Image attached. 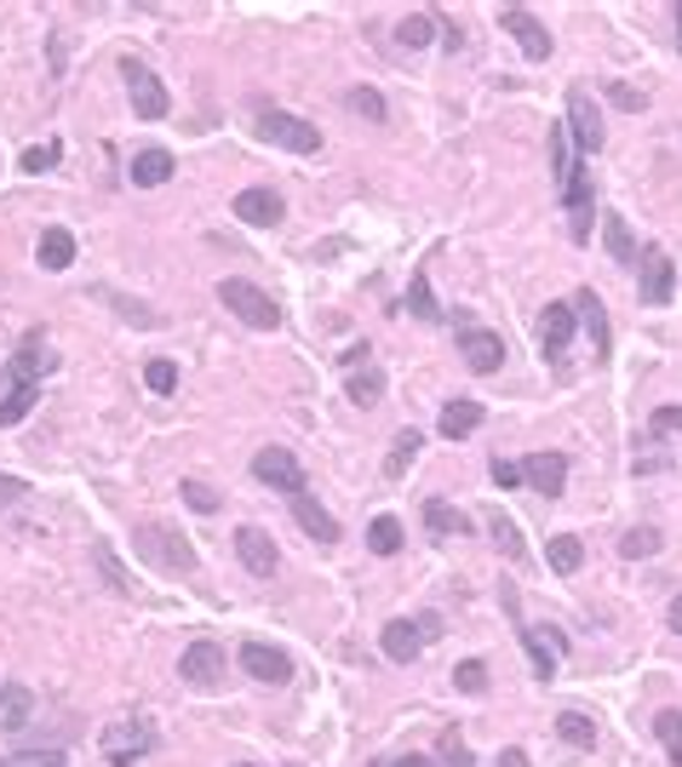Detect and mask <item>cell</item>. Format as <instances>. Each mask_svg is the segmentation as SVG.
I'll return each mask as SVG.
<instances>
[{
    "instance_id": "9a60e30c",
    "label": "cell",
    "mask_w": 682,
    "mask_h": 767,
    "mask_svg": "<svg viewBox=\"0 0 682 767\" xmlns=\"http://www.w3.org/2000/svg\"><path fill=\"white\" fill-rule=\"evenodd\" d=\"M459 355H465L470 373H499L504 339H499V332H488V327H459Z\"/></svg>"
},
{
    "instance_id": "9c48e42d",
    "label": "cell",
    "mask_w": 682,
    "mask_h": 767,
    "mask_svg": "<svg viewBox=\"0 0 682 767\" xmlns=\"http://www.w3.org/2000/svg\"><path fill=\"white\" fill-rule=\"evenodd\" d=\"M121 75H126V87H133V110L144 115V121H161L167 110H172V98H167V87L149 75L138 58H121Z\"/></svg>"
},
{
    "instance_id": "8992f818",
    "label": "cell",
    "mask_w": 682,
    "mask_h": 767,
    "mask_svg": "<svg viewBox=\"0 0 682 767\" xmlns=\"http://www.w3.org/2000/svg\"><path fill=\"white\" fill-rule=\"evenodd\" d=\"M499 30L511 35V41L522 46V58H534V64H545L550 46H557V41H550V30H545V23L527 12V7H504V12H499Z\"/></svg>"
},
{
    "instance_id": "d4e9b609",
    "label": "cell",
    "mask_w": 682,
    "mask_h": 767,
    "mask_svg": "<svg viewBox=\"0 0 682 767\" xmlns=\"http://www.w3.org/2000/svg\"><path fill=\"white\" fill-rule=\"evenodd\" d=\"M424 527H431V539H453V533H470V522L459 510H447V499H424Z\"/></svg>"
},
{
    "instance_id": "9f6ffc18",
    "label": "cell",
    "mask_w": 682,
    "mask_h": 767,
    "mask_svg": "<svg viewBox=\"0 0 682 767\" xmlns=\"http://www.w3.org/2000/svg\"><path fill=\"white\" fill-rule=\"evenodd\" d=\"M671 630H677V636H682V596H677V602H671Z\"/></svg>"
},
{
    "instance_id": "277c9868",
    "label": "cell",
    "mask_w": 682,
    "mask_h": 767,
    "mask_svg": "<svg viewBox=\"0 0 682 767\" xmlns=\"http://www.w3.org/2000/svg\"><path fill=\"white\" fill-rule=\"evenodd\" d=\"M98 745H104V762L133 767V762H144L149 751H156V728H144V722H115V728L98 733Z\"/></svg>"
},
{
    "instance_id": "7bdbcfd3",
    "label": "cell",
    "mask_w": 682,
    "mask_h": 767,
    "mask_svg": "<svg viewBox=\"0 0 682 767\" xmlns=\"http://www.w3.org/2000/svg\"><path fill=\"white\" fill-rule=\"evenodd\" d=\"M144 384H149L156 396H172V390H179V367H172V362H149V367H144Z\"/></svg>"
},
{
    "instance_id": "ba28073f",
    "label": "cell",
    "mask_w": 682,
    "mask_h": 767,
    "mask_svg": "<svg viewBox=\"0 0 682 767\" xmlns=\"http://www.w3.org/2000/svg\"><path fill=\"white\" fill-rule=\"evenodd\" d=\"M252 476L264 481V488H282L287 499H298L305 493V465L287 453V447H264L259 458H252Z\"/></svg>"
},
{
    "instance_id": "484cf974",
    "label": "cell",
    "mask_w": 682,
    "mask_h": 767,
    "mask_svg": "<svg viewBox=\"0 0 682 767\" xmlns=\"http://www.w3.org/2000/svg\"><path fill=\"white\" fill-rule=\"evenodd\" d=\"M378 396H385V373H378L373 362L350 367V401H356V407H378Z\"/></svg>"
},
{
    "instance_id": "3957f363",
    "label": "cell",
    "mask_w": 682,
    "mask_h": 767,
    "mask_svg": "<svg viewBox=\"0 0 682 767\" xmlns=\"http://www.w3.org/2000/svg\"><path fill=\"white\" fill-rule=\"evenodd\" d=\"M436 636H442V619H436V613H424V619H390L378 642H385V659H396V664H413L424 648L436 642Z\"/></svg>"
},
{
    "instance_id": "7402d4cb",
    "label": "cell",
    "mask_w": 682,
    "mask_h": 767,
    "mask_svg": "<svg viewBox=\"0 0 682 767\" xmlns=\"http://www.w3.org/2000/svg\"><path fill=\"white\" fill-rule=\"evenodd\" d=\"M35 259H41V270H69L75 264V236L69 229H41V247H35Z\"/></svg>"
},
{
    "instance_id": "bcb514c9",
    "label": "cell",
    "mask_w": 682,
    "mask_h": 767,
    "mask_svg": "<svg viewBox=\"0 0 682 767\" xmlns=\"http://www.w3.org/2000/svg\"><path fill=\"white\" fill-rule=\"evenodd\" d=\"M0 767H64L58 751H23V756H0Z\"/></svg>"
},
{
    "instance_id": "91938a15",
    "label": "cell",
    "mask_w": 682,
    "mask_h": 767,
    "mask_svg": "<svg viewBox=\"0 0 682 767\" xmlns=\"http://www.w3.org/2000/svg\"><path fill=\"white\" fill-rule=\"evenodd\" d=\"M241 767H247V762H241Z\"/></svg>"
},
{
    "instance_id": "6f0895ef",
    "label": "cell",
    "mask_w": 682,
    "mask_h": 767,
    "mask_svg": "<svg viewBox=\"0 0 682 767\" xmlns=\"http://www.w3.org/2000/svg\"><path fill=\"white\" fill-rule=\"evenodd\" d=\"M7 705H12V687H7V682H0V710H7Z\"/></svg>"
},
{
    "instance_id": "f1b7e54d",
    "label": "cell",
    "mask_w": 682,
    "mask_h": 767,
    "mask_svg": "<svg viewBox=\"0 0 682 767\" xmlns=\"http://www.w3.org/2000/svg\"><path fill=\"white\" fill-rule=\"evenodd\" d=\"M408 310H413L419 321H442V304H436L431 275H424V270H413V281H408Z\"/></svg>"
},
{
    "instance_id": "f546056e",
    "label": "cell",
    "mask_w": 682,
    "mask_h": 767,
    "mask_svg": "<svg viewBox=\"0 0 682 767\" xmlns=\"http://www.w3.org/2000/svg\"><path fill=\"white\" fill-rule=\"evenodd\" d=\"M557 733L568 739V745H579V751H596V722L586 710H562L557 716Z\"/></svg>"
},
{
    "instance_id": "db71d44e",
    "label": "cell",
    "mask_w": 682,
    "mask_h": 767,
    "mask_svg": "<svg viewBox=\"0 0 682 767\" xmlns=\"http://www.w3.org/2000/svg\"><path fill=\"white\" fill-rule=\"evenodd\" d=\"M499 767H527V756H522V751H504V756H499Z\"/></svg>"
},
{
    "instance_id": "83f0119b",
    "label": "cell",
    "mask_w": 682,
    "mask_h": 767,
    "mask_svg": "<svg viewBox=\"0 0 682 767\" xmlns=\"http://www.w3.org/2000/svg\"><path fill=\"white\" fill-rule=\"evenodd\" d=\"M12 373H18V384H41L46 373H53V350H46V344H23Z\"/></svg>"
},
{
    "instance_id": "4fadbf2b",
    "label": "cell",
    "mask_w": 682,
    "mask_h": 767,
    "mask_svg": "<svg viewBox=\"0 0 682 767\" xmlns=\"http://www.w3.org/2000/svg\"><path fill=\"white\" fill-rule=\"evenodd\" d=\"M573 327H579L573 304H545V310H539V350H545V362H562V350L573 344Z\"/></svg>"
},
{
    "instance_id": "7a4b0ae2",
    "label": "cell",
    "mask_w": 682,
    "mask_h": 767,
    "mask_svg": "<svg viewBox=\"0 0 682 767\" xmlns=\"http://www.w3.org/2000/svg\"><path fill=\"white\" fill-rule=\"evenodd\" d=\"M218 304L230 316H241L252 332H275V327H282V304H275L270 293H259L252 281H236V275L218 281Z\"/></svg>"
},
{
    "instance_id": "e0dca14e",
    "label": "cell",
    "mask_w": 682,
    "mask_h": 767,
    "mask_svg": "<svg viewBox=\"0 0 682 767\" xmlns=\"http://www.w3.org/2000/svg\"><path fill=\"white\" fill-rule=\"evenodd\" d=\"M282 213H287V201L275 195V190H241V195H236V218H241V224H252V229L282 224Z\"/></svg>"
},
{
    "instance_id": "ee69618b",
    "label": "cell",
    "mask_w": 682,
    "mask_h": 767,
    "mask_svg": "<svg viewBox=\"0 0 682 767\" xmlns=\"http://www.w3.org/2000/svg\"><path fill=\"white\" fill-rule=\"evenodd\" d=\"M344 104L356 110V115H367V121H385V98H378L373 87H356V92L344 98Z\"/></svg>"
},
{
    "instance_id": "b9f144b4",
    "label": "cell",
    "mask_w": 682,
    "mask_h": 767,
    "mask_svg": "<svg viewBox=\"0 0 682 767\" xmlns=\"http://www.w3.org/2000/svg\"><path fill=\"white\" fill-rule=\"evenodd\" d=\"M179 499L190 510H201V516H213V510H218V493L207 488V481H179Z\"/></svg>"
},
{
    "instance_id": "8fae6325",
    "label": "cell",
    "mask_w": 682,
    "mask_h": 767,
    "mask_svg": "<svg viewBox=\"0 0 682 767\" xmlns=\"http://www.w3.org/2000/svg\"><path fill=\"white\" fill-rule=\"evenodd\" d=\"M568 138L586 149V156H596V149H602V115H596V104H591L586 87L568 92Z\"/></svg>"
},
{
    "instance_id": "f6af8a7d",
    "label": "cell",
    "mask_w": 682,
    "mask_h": 767,
    "mask_svg": "<svg viewBox=\"0 0 682 767\" xmlns=\"http://www.w3.org/2000/svg\"><path fill=\"white\" fill-rule=\"evenodd\" d=\"M64 149L58 144H35V149H23V172H53L58 167Z\"/></svg>"
},
{
    "instance_id": "5b68a950",
    "label": "cell",
    "mask_w": 682,
    "mask_h": 767,
    "mask_svg": "<svg viewBox=\"0 0 682 767\" xmlns=\"http://www.w3.org/2000/svg\"><path fill=\"white\" fill-rule=\"evenodd\" d=\"M259 133H264L270 144L293 149V156H316V149H321V133H316V126L298 121V115H287V110H264V115H259Z\"/></svg>"
},
{
    "instance_id": "ac0fdd59",
    "label": "cell",
    "mask_w": 682,
    "mask_h": 767,
    "mask_svg": "<svg viewBox=\"0 0 682 767\" xmlns=\"http://www.w3.org/2000/svg\"><path fill=\"white\" fill-rule=\"evenodd\" d=\"M573 316H579V327L591 332V350H596V362H609V350H614V344H609V316H602V298H596L591 287L573 298Z\"/></svg>"
},
{
    "instance_id": "f5cc1de1",
    "label": "cell",
    "mask_w": 682,
    "mask_h": 767,
    "mask_svg": "<svg viewBox=\"0 0 682 767\" xmlns=\"http://www.w3.org/2000/svg\"><path fill=\"white\" fill-rule=\"evenodd\" d=\"M493 481H499V488H516V481H522V465H511V458H493Z\"/></svg>"
},
{
    "instance_id": "11a10c76",
    "label": "cell",
    "mask_w": 682,
    "mask_h": 767,
    "mask_svg": "<svg viewBox=\"0 0 682 767\" xmlns=\"http://www.w3.org/2000/svg\"><path fill=\"white\" fill-rule=\"evenodd\" d=\"M385 767H431L424 756H396V762H385Z\"/></svg>"
},
{
    "instance_id": "1f68e13d",
    "label": "cell",
    "mask_w": 682,
    "mask_h": 767,
    "mask_svg": "<svg viewBox=\"0 0 682 767\" xmlns=\"http://www.w3.org/2000/svg\"><path fill=\"white\" fill-rule=\"evenodd\" d=\"M516 642L527 648V659H534V676H539V682L557 676V648H545V642H539V630H516Z\"/></svg>"
},
{
    "instance_id": "44dd1931",
    "label": "cell",
    "mask_w": 682,
    "mask_h": 767,
    "mask_svg": "<svg viewBox=\"0 0 682 767\" xmlns=\"http://www.w3.org/2000/svg\"><path fill=\"white\" fill-rule=\"evenodd\" d=\"M562 195H568V213H573V229H568V236H573V241H591V213H596V207H591V178L573 172V184H568Z\"/></svg>"
},
{
    "instance_id": "6da1fadb",
    "label": "cell",
    "mask_w": 682,
    "mask_h": 767,
    "mask_svg": "<svg viewBox=\"0 0 682 767\" xmlns=\"http://www.w3.org/2000/svg\"><path fill=\"white\" fill-rule=\"evenodd\" d=\"M133 550H138V561H149V568L167 573V579H190L195 573L190 539H184V533H172V527H161V522H138L133 527Z\"/></svg>"
},
{
    "instance_id": "e575fe53",
    "label": "cell",
    "mask_w": 682,
    "mask_h": 767,
    "mask_svg": "<svg viewBox=\"0 0 682 767\" xmlns=\"http://www.w3.org/2000/svg\"><path fill=\"white\" fill-rule=\"evenodd\" d=\"M367 545H373V556H396V550H401V522H396V516H373Z\"/></svg>"
},
{
    "instance_id": "74e56055",
    "label": "cell",
    "mask_w": 682,
    "mask_h": 767,
    "mask_svg": "<svg viewBox=\"0 0 682 767\" xmlns=\"http://www.w3.org/2000/svg\"><path fill=\"white\" fill-rule=\"evenodd\" d=\"M419 447H424V436H419V430H401V436H396V447H390V458H385V476H401V470H408Z\"/></svg>"
},
{
    "instance_id": "d6986e66",
    "label": "cell",
    "mask_w": 682,
    "mask_h": 767,
    "mask_svg": "<svg viewBox=\"0 0 682 767\" xmlns=\"http://www.w3.org/2000/svg\"><path fill=\"white\" fill-rule=\"evenodd\" d=\"M476 424H482V401H470V396H459V401H447L442 407V436L447 442H465V436H476Z\"/></svg>"
},
{
    "instance_id": "4316f807",
    "label": "cell",
    "mask_w": 682,
    "mask_h": 767,
    "mask_svg": "<svg viewBox=\"0 0 682 767\" xmlns=\"http://www.w3.org/2000/svg\"><path fill=\"white\" fill-rule=\"evenodd\" d=\"M545 561H550V573H579V561H586V550H579L573 533H557V539H545Z\"/></svg>"
},
{
    "instance_id": "d590c367",
    "label": "cell",
    "mask_w": 682,
    "mask_h": 767,
    "mask_svg": "<svg viewBox=\"0 0 682 767\" xmlns=\"http://www.w3.org/2000/svg\"><path fill=\"white\" fill-rule=\"evenodd\" d=\"M653 733H660L666 756L682 767V710H660V716H653Z\"/></svg>"
},
{
    "instance_id": "c3c4849f",
    "label": "cell",
    "mask_w": 682,
    "mask_h": 767,
    "mask_svg": "<svg viewBox=\"0 0 682 767\" xmlns=\"http://www.w3.org/2000/svg\"><path fill=\"white\" fill-rule=\"evenodd\" d=\"M30 499V481H18V476H0V516H7L12 504Z\"/></svg>"
},
{
    "instance_id": "60d3db41",
    "label": "cell",
    "mask_w": 682,
    "mask_h": 767,
    "mask_svg": "<svg viewBox=\"0 0 682 767\" xmlns=\"http://www.w3.org/2000/svg\"><path fill=\"white\" fill-rule=\"evenodd\" d=\"M436 756H442V767H476V756H470V745L459 739V728H447V733H442Z\"/></svg>"
},
{
    "instance_id": "7c38bea8",
    "label": "cell",
    "mask_w": 682,
    "mask_h": 767,
    "mask_svg": "<svg viewBox=\"0 0 682 767\" xmlns=\"http://www.w3.org/2000/svg\"><path fill=\"white\" fill-rule=\"evenodd\" d=\"M522 481H527L539 499H562V493H568V453H534V458L522 465Z\"/></svg>"
},
{
    "instance_id": "f35d334b",
    "label": "cell",
    "mask_w": 682,
    "mask_h": 767,
    "mask_svg": "<svg viewBox=\"0 0 682 767\" xmlns=\"http://www.w3.org/2000/svg\"><path fill=\"white\" fill-rule=\"evenodd\" d=\"M35 407V384H12V396L0 401V424H23Z\"/></svg>"
},
{
    "instance_id": "7dc6e473",
    "label": "cell",
    "mask_w": 682,
    "mask_h": 767,
    "mask_svg": "<svg viewBox=\"0 0 682 767\" xmlns=\"http://www.w3.org/2000/svg\"><path fill=\"white\" fill-rule=\"evenodd\" d=\"M98 298H104V304H115V310H121V321H133V327H156V316H149L144 304H126V298H115V293H98Z\"/></svg>"
},
{
    "instance_id": "30bf717a",
    "label": "cell",
    "mask_w": 682,
    "mask_h": 767,
    "mask_svg": "<svg viewBox=\"0 0 682 767\" xmlns=\"http://www.w3.org/2000/svg\"><path fill=\"white\" fill-rule=\"evenodd\" d=\"M637 293H643V304H671L677 264H671L666 247H643V281H637Z\"/></svg>"
},
{
    "instance_id": "2e32d148",
    "label": "cell",
    "mask_w": 682,
    "mask_h": 767,
    "mask_svg": "<svg viewBox=\"0 0 682 767\" xmlns=\"http://www.w3.org/2000/svg\"><path fill=\"white\" fill-rule=\"evenodd\" d=\"M236 556H241V568L259 573V579H270L275 568H282V550H275V539L264 527H241L236 533Z\"/></svg>"
},
{
    "instance_id": "52a82bcc",
    "label": "cell",
    "mask_w": 682,
    "mask_h": 767,
    "mask_svg": "<svg viewBox=\"0 0 682 767\" xmlns=\"http://www.w3.org/2000/svg\"><path fill=\"white\" fill-rule=\"evenodd\" d=\"M224 671H230V659H224V648L218 642H190L184 648V659H179V676L190 682V687H224Z\"/></svg>"
},
{
    "instance_id": "4dcf8cb0",
    "label": "cell",
    "mask_w": 682,
    "mask_h": 767,
    "mask_svg": "<svg viewBox=\"0 0 682 767\" xmlns=\"http://www.w3.org/2000/svg\"><path fill=\"white\" fill-rule=\"evenodd\" d=\"M92 561H98V573H104V579H110V591H115V596H133V573H126V568H121V561H115V550H110L104 539H98V545H92Z\"/></svg>"
},
{
    "instance_id": "816d5d0a",
    "label": "cell",
    "mask_w": 682,
    "mask_h": 767,
    "mask_svg": "<svg viewBox=\"0 0 682 767\" xmlns=\"http://www.w3.org/2000/svg\"><path fill=\"white\" fill-rule=\"evenodd\" d=\"M609 98H614V104H620V110H630V115H637V110L648 104V98H643V92H630V87H620V81H609Z\"/></svg>"
},
{
    "instance_id": "8d00e7d4",
    "label": "cell",
    "mask_w": 682,
    "mask_h": 767,
    "mask_svg": "<svg viewBox=\"0 0 682 767\" xmlns=\"http://www.w3.org/2000/svg\"><path fill=\"white\" fill-rule=\"evenodd\" d=\"M602 236H609V252H614V259L620 264H637V241H630V229H625V218H602Z\"/></svg>"
},
{
    "instance_id": "5bb4252c",
    "label": "cell",
    "mask_w": 682,
    "mask_h": 767,
    "mask_svg": "<svg viewBox=\"0 0 682 767\" xmlns=\"http://www.w3.org/2000/svg\"><path fill=\"white\" fill-rule=\"evenodd\" d=\"M241 671H247L252 682L282 687V682H293V659H287L282 648H270V642H247V648H241Z\"/></svg>"
},
{
    "instance_id": "836d02e7",
    "label": "cell",
    "mask_w": 682,
    "mask_h": 767,
    "mask_svg": "<svg viewBox=\"0 0 682 767\" xmlns=\"http://www.w3.org/2000/svg\"><path fill=\"white\" fill-rule=\"evenodd\" d=\"M431 35H436V18H431V12H413V18H401V30H396V41L408 46V53H419V46H431Z\"/></svg>"
},
{
    "instance_id": "680465c9",
    "label": "cell",
    "mask_w": 682,
    "mask_h": 767,
    "mask_svg": "<svg viewBox=\"0 0 682 767\" xmlns=\"http://www.w3.org/2000/svg\"><path fill=\"white\" fill-rule=\"evenodd\" d=\"M677 46H682V7H677Z\"/></svg>"
},
{
    "instance_id": "ffe728a7",
    "label": "cell",
    "mask_w": 682,
    "mask_h": 767,
    "mask_svg": "<svg viewBox=\"0 0 682 767\" xmlns=\"http://www.w3.org/2000/svg\"><path fill=\"white\" fill-rule=\"evenodd\" d=\"M293 516H298V527H305L316 545H339V522L327 516V510H321L310 493H298V499H293Z\"/></svg>"
},
{
    "instance_id": "ab89813d",
    "label": "cell",
    "mask_w": 682,
    "mask_h": 767,
    "mask_svg": "<svg viewBox=\"0 0 682 767\" xmlns=\"http://www.w3.org/2000/svg\"><path fill=\"white\" fill-rule=\"evenodd\" d=\"M453 687H459V694H470V699L488 694V664H482V659H465L459 671H453Z\"/></svg>"
},
{
    "instance_id": "681fc988",
    "label": "cell",
    "mask_w": 682,
    "mask_h": 767,
    "mask_svg": "<svg viewBox=\"0 0 682 767\" xmlns=\"http://www.w3.org/2000/svg\"><path fill=\"white\" fill-rule=\"evenodd\" d=\"M30 687H12V705H7V733H18L23 728V716H30Z\"/></svg>"
},
{
    "instance_id": "cb8c5ba5",
    "label": "cell",
    "mask_w": 682,
    "mask_h": 767,
    "mask_svg": "<svg viewBox=\"0 0 682 767\" xmlns=\"http://www.w3.org/2000/svg\"><path fill=\"white\" fill-rule=\"evenodd\" d=\"M488 533H493L499 556H504V561H516V568H522V561H527V545H522V533H516V522L504 516V510H493V516H488Z\"/></svg>"
},
{
    "instance_id": "f907efd6",
    "label": "cell",
    "mask_w": 682,
    "mask_h": 767,
    "mask_svg": "<svg viewBox=\"0 0 682 767\" xmlns=\"http://www.w3.org/2000/svg\"><path fill=\"white\" fill-rule=\"evenodd\" d=\"M648 430H653V436H682V407H660Z\"/></svg>"
},
{
    "instance_id": "603a6c76",
    "label": "cell",
    "mask_w": 682,
    "mask_h": 767,
    "mask_svg": "<svg viewBox=\"0 0 682 767\" xmlns=\"http://www.w3.org/2000/svg\"><path fill=\"white\" fill-rule=\"evenodd\" d=\"M167 178H172V156H167V149H138V156H133V184L138 190H161Z\"/></svg>"
},
{
    "instance_id": "d6a6232c",
    "label": "cell",
    "mask_w": 682,
    "mask_h": 767,
    "mask_svg": "<svg viewBox=\"0 0 682 767\" xmlns=\"http://www.w3.org/2000/svg\"><path fill=\"white\" fill-rule=\"evenodd\" d=\"M620 556H625V561H648V556H660V527H630L625 539H620Z\"/></svg>"
}]
</instances>
